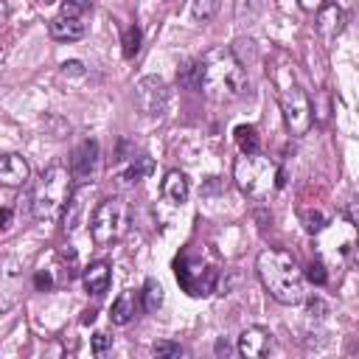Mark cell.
Listing matches in <instances>:
<instances>
[{
	"mask_svg": "<svg viewBox=\"0 0 359 359\" xmlns=\"http://www.w3.org/2000/svg\"><path fill=\"white\" fill-rule=\"evenodd\" d=\"M160 194H163L171 205H182V202H188L191 182H188V177H185L180 168H171V171H165L163 182H160Z\"/></svg>",
	"mask_w": 359,
	"mask_h": 359,
	"instance_id": "ac0fdd59",
	"label": "cell"
},
{
	"mask_svg": "<svg viewBox=\"0 0 359 359\" xmlns=\"http://www.w3.org/2000/svg\"><path fill=\"white\" fill-rule=\"evenodd\" d=\"M22 297V264L14 255H0V314L11 311Z\"/></svg>",
	"mask_w": 359,
	"mask_h": 359,
	"instance_id": "30bf717a",
	"label": "cell"
},
{
	"mask_svg": "<svg viewBox=\"0 0 359 359\" xmlns=\"http://www.w3.org/2000/svg\"><path fill=\"white\" fill-rule=\"evenodd\" d=\"M129 222H132L129 202L123 196H107L95 205V210L90 216V236L98 247H109L126 236Z\"/></svg>",
	"mask_w": 359,
	"mask_h": 359,
	"instance_id": "52a82bcc",
	"label": "cell"
},
{
	"mask_svg": "<svg viewBox=\"0 0 359 359\" xmlns=\"http://www.w3.org/2000/svg\"><path fill=\"white\" fill-rule=\"evenodd\" d=\"M118 163H121V171H118V177L126 182V185H137L140 180H146L151 171H154V163H151V157L149 154H121L118 157Z\"/></svg>",
	"mask_w": 359,
	"mask_h": 359,
	"instance_id": "2e32d148",
	"label": "cell"
},
{
	"mask_svg": "<svg viewBox=\"0 0 359 359\" xmlns=\"http://www.w3.org/2000/svg\"><path fill=\"white\" fill-rule=\"evenodd\" d=\"M73 188H76V182L70 177V168L65 163H50L39 174L36 185L31 191V213H34V219H39V222L56 219L62 213V208L67 205Z\"/></svg>",
	"mask_w": 359,
	"mask_h": 359,
	"instance_id": "5b68a950",
	"label": "cell"
},
{
	"mask_svg": "<svg viewBox=\"0 0 359 359\" xmlns=\"http://www.w3.org/2000/svg\"><path fill=\"white\" fill-rule=\"evenodd\" d=\"M135 104L146 115H163L168 104V87L160 76H143L135 84Z\"/></svg>",
	"mask_w": 359,
	"mask_h": 359,
	"instance_id": "8fae6325",
	"label": "cell"
},
{
	"mask_svg": "<svg viewBox=\"0 0 359 359\" xmlns=\"http://www.w3.org/2000/svg\"><path fill=\"white\" fill-rule=\"evenodd\" d=\"M222 255L213 244H188L174 258V278L188 297H208L222 278Z\"/></svg>",
	"mask_w": 359,
	"mask_h": 359,
	"instance_id": "7a4b0ae2",
	"label": "cell"
},
{
	"mask_svg": "<svg viewBox=\"0 0 359 359\" xmlns=\"http://www.w3.org/2000/svg\"><path fill=\"white\" fill-rule=\"evenodd\" d=\"M266 11V0H236V22L252 25Z\"/></svg>",
	"mask_w": 359,
	"mask_h": 359,
	"instance_id": "7402d4cb",
	"label": "cell"
},
{
	"mask_svg": "<svg viewBox=\"0 0 359 359\" xmlns=\"http://www.w3.org/2000/svg\"><path fill=\"white\" fill-rule=\"evenodd\" d=\"M199 90L219 104L236 101L247 93V70L233 48H213L199 59Z\"/></svg>",
	"mask_w": 359,
	"mask_h": 359,
	"instance_id": "6da1fadb",
	"label": "cell"
},
{
	"mask_svg": "<svg viewBox=\"0 0 359 359\" xmlns=\"http://www.w3.org/2000/svg\"><path fill=\"white\" fill-rule=\"evenodd\" d=\"M98 163H101L98 140H93V137L81 140L70 151V160H67V168H70L73 182L76 185H93L95 182V174H98Z\"/></svg>",
	"mask_w": 359,
	"mask_h": 359,
	"instance_id": "9c48e42d",
	"label": "cell"
},
{
	"mask_svg": "<svg viewBox=\"0 0 359 359\" xmlns=\"http://www.w3.org/2000/svg\"><path fill=\"white\" fill-rule=\"evenodd\" d=\"M300 3V8H306V11H317L320 6H325V0H297Z\"/></svg>",
	"mask_w": 359,
	"mask_h": 359,
	"instance_id": "d6a6232c",
	"label": "cell"
},
{
	"mask_svg": "<svg viewBox=\"0 0 359 359\" xmlns=\"http://www.w3.org/2000/svg\"><path fill=\"white\" fill-rule=\"evenodd\" d=\"M300 222H303L306 233H320L328 224V216L320 210H300Z\"/></svg>",
	"mask_w": 359,
	"mask_h": 359,
	"instance_id": "4316f807",
	"label": "cell"
},
{
	"mask_svg": "<svg viewBox=\"0 0 359 359\" xmlns=\"http://www.w3.org/2000/svg\"><path fill=\"white\" fill-rule=\"evenodd\" d=\"M233 135H236V143H238L241 154H255V151H261V137H258V129H255V126L238 123V126L233 129Z\"/></svg>",
	"mask_w": 359,
	"mask_h": 359,
	"instance_id": "44dd1931",
	"label": "cell"
},
{
	"mask_svg": "<svg viewBox=\"0 0 359 359\" xmlns=\"http://www.w3.org/2000/svg\"><path fill=\"white\" fill-rule=\"evenodd\" d=\"M303 278H309L311 283H317V286H323L325 280H328V272H325V266H323V261L320 258H314L309 266H306V272H303Z\"/></svg>",
	"mask_w": 359,
	"mask_h": 359,
	"instance_id": "83f0119b",
	"label": "cell"
},
{
	"mask_svg": "<svg viewBox=\"0 0 359 359\" xmlns=\"http://www.w3.org/2000/svg\"><path fill=\"white\" fill-rule=\"evenodd\" d=\"M109 348H112V337H107L104 331H98V334L93 337V353H95V356H104Z\"/></svg>",
	"mask_w": 359,
	"mask_h": 359,
	"instance_id": "4dcf8cb0",
	"label": "cell"
},
{
	"mask_svg": "<svg viewBox=\"0 0 359 359\" xmlns=\"http://www.w3.org/2000/svg\"><path fill=\"white\" fill-rule=\"evenodd\" d=\"M87 31H90L87 17H62V14H56L48 22V34L59 42H76V39L87 36Z\"/></svg>",
	"mask_w": 359,
	"mask_h": 359,
	"instance_id": "9a60e30c",
	"label": "cell"
},
{
	"mask_svg": "<svg viewBox=\"0 0 359 359\" xmlns=\"http://www.w3.org/2000/svg\"><path fill=\"white\" fill-rule=\"evenodd\" d=\"M137 309H140V292L135 289H126L115 297L112 309H109V320L115 325H129L135 317H137Z\"/></svg>",
	"mask_w": 359,
	"mask_h": 359,
	"instance_id": "e0dca14e",
	"label": "cell"
},
{
	"mask_svg": "<svg viewBox=\"0 0 359 359\" xmlns=\"http://www.w3.org/2000/svg\"><path fill=\"white\" fill-rule=\"evenodd\" d=\"M163 286H160V280H154V278H149L146 283H143V292H140V300H143V309L146 311H157L160 306H163Z\"/></svg>",
	"mask_w": 359,
	"mask_h": 359,
	"instance_id": "603a6c76",
	"label": "cell"
},
{
	"mask_svg": "<svg viewBox=\"0 0 359 359\" xmlns=\"http://www.w3.org/2000/svg\"><path fill=\"white\" fill-rule=\"evenodd\" d=\"M255 272L261 286L269 292V297H275L283 306H297L306 297L303 289V269L297 264V258L286 250H264L258 252L255 261Z\"/></svg>",
	"mask_w": 359,
	"mask_h": 359,
	"instance_id": "3957f363",
	"label": "cell"
},
{
	"mask_svg": "<svg viewBox=\"0 0 359 359\" xmlns=\"http://www.w3.org/2000/svg\"><path fill=\"white\" fill-rule=\"evenodd\" d=\"M151 353H154V356H182L185 348H182L180 342H168V339H163V342H154V345H151Z\"/></svg>",
	"mask_w": 359,
	"mask_h": 359,
	"instance_id": "f1b7e54d",
	"label": "cell"
},
{
	"mask_svg": "<svg viewBox=\"0 0 359 359\" xmlns=\"http://www.w3.org/2000/svg\"><path fill=\"white\" fill-rule=\"evenodd\" d=\"M216 353H230V345H227L224 339H219V342H216Z\"/></svg>",
	"mask_w": 359,
	"mask_h": 359,
	"instance_id": "836d02e7",
	"label": "cell"
},
{
	"mask_svg": "<svg viewBox=\"0 0 359 359\" xmlns=\"http://www.w3.org/2000/svg\"><path fill=\"white\" fill-rule=\"evenodd\" d=\"M11 219H14L11 208H0V233H6L11 227Z\"/></svg>",
	"mask_w": 359,
	"mask_h": 359,
	"instance_id": "1f68e13d",
	"label": "cell"
},
{
	"mask_svg": "<svg viewBox=\"0 0 359 359\" xmlns=\"http://www.w3.org/2000/svg\"><path fill=\"white\" fill-rule=\"evenodd\" d=\"M177 81H180V87H185V90H199V62H188V65L177 73Z\"/></svg>",
	"mask_w": 359,
	"mask_h": 359,
	"instance_id": "d4e9b609",
	"label": "cell"
},
{
	"mask_svg": "<svg viewBox=\"0 0 359 359\" xmlns=\"http://www.w3.org/2000/svg\"><path fill=\"white\" fill-rule=\"evenodd\" d=\"M79 264H76V252L70 247H62V250H53L48 252L39 266L34 269V286L36 292H53V289H62L65 283L73 280Z\"/></svg>",
	"mask_w": 359,
	"mask_h": 359,
	"instance_id": "ba28073f",
	"label": "cell"
},
{
	"mask_svg": "<svg viewBox=\"0 0 359 359\" xmlns=\"http://www.w3.org/2000/svg\"><path fill=\"white\" fill-rule=\"evenodd\" d=\"M213 11H216V0H194V6H191V14H194V20H210L213 17Z\"/></svg>",
	"mask_w": 359,
	"mask_h": 359,
	"instance_id": "f546056e",
	"label": "cell"
},
{
	"mask_svg": "<svg viewBox=\"0 0 359 359\" xmlns=\"http://www.w3.org/2000/svg\"><path fill=\"white\" fill-rule=\"evenodd\" d=\"M28 177H31V165L22 154H17V151L0 154V185L20 188V185L28 182Z\"/></svg>",
	"mask_w": 359,
	"mask_h": 359,
	"instance_id": "4fadbf2b",
	"label": "cell"
},
{
	"mask_svg": "<svg viewBox=\"0 0 359 359\" xmlns=\"http://www.w3.org/2000/svg\"><path fill=\"white\" fill-rule=\"evenodd\" d=\"M272 81L278 87V104H280V112H283V123L289 129V135L300 137L311 129V101L306 95V90L297 84L292 67H278L272 73Z\"/></svg>",
	"mask_w": 359,
	"mask_h": 359,
	"instance_id": "8992f818",
	"label": "cell"
},
{
	"mask_svg": "<svg viewBox=\"0 0 359 359\" xmlns=\"http://www.w3.org/2000/svg\"><path fill=\"white\" fill-rule=\"evenodd\" d=\"M272 348H275V337H272V331L264 328V325H250V328H244V331L238 334V345H236V351H238L241 356H247V359H261V356H266Z\"/></svg>",
	"mask_w": 359,
	"mask_h": 359,
	"instance_id": "7c38bea8",
	"label": "cell"
},
{
	"mask_svg": "<svg viewBox=\"0 0 359 359\" xmlns=\"http://www.w3.org/2000/svg\"><path fill=\"white\" fill-rule=\"evenodd\" d=\"M345 22H348V17H345V11H342L339 6L325 3V6L317 8V34H320L325 42H334V39L345 31Z\"/></svg>",
	"mask_w": 359,
	"mask_h": 359,
	"instance_id": "5bb4252c",
	"label": "cell"
},
{
	"mask_svg": "<svg viewBox=\"0 0 359 359\" xmlns=\"http://www.w3.org/2000/svg\"><path fill=\"white\" fill-rule=\"evenodd\" d=\"M121 45H123V56H126V59H135V56H137V50H140V31H137V25H129V28L123 31Z\"/></svg>",
	"mask_w": 359,
	"mask_h": 359,
	"instance_id": "484cf974",
	"label": "cell"
},
{
	"mask_svg": "<svg viewBox=\"0 0 359 359\" xmlns=\"http://www.w3.org/2000/svg\"><path fill=\"white\" fill-rule=\"evenodd\" d=\"M81 213H84V194H81V188H79V191L73 188V194H70L67 205L62 208L65 233H76V230H79V224H81Z\"/></svg>",
	"mask_w": 359,
	"mask_h": 359,
	"instance_id": "ffe728a7",
	"label": "cell"
},
{
	"mask_svg": "<svg viewBox=\"0 0 359 359\" xmlns=\"http://www.w3.org/2000/svg\"><path fill=\"white\" fill-rule=\"evenodd\" d=\"M233 180H236V185H238V191L244 196L258 199V202L269 199L278 188L286 185V174L280 171V165L272 157L261 154V151L236 157V163H233Z\"/></svg>",
	"mask_w": 359,
	"mask_h": 359,
	"instance_id": "277c9868",
	"label": "cell"
},
{
	"mask_svg": "<svg viewBox=\"0 0 359 359\" xmlns=\"http://www.w3.org/2000/svg\"><path fill=\"white\" fill-rule=\"evenodd\" d=\"M81 280H84V289L90 294H104L109 289V280H112V269L107 261H93L84 266L81 272Z\"/></svg>",
	"mask_w": 359,
	"mask_h": 359,
	"instance_id": "d6986e66",
	"label": "cell"
},
{
	"mask_svg": "<svg viewBox=\"0 0 359 359\" xmlns=\"http://www.w3.org/2000/svg\"><path fill=\"white\" fill-rule=\"evenodd\" d=\"M93 11V0H62L59 14L62 17H87Z\"/></svg>",
	"mask_w": 359,
	"mask_h": 359,
	"instance_id": "cb8c5ba5",
	"label": "cell"
}]
</instances>
